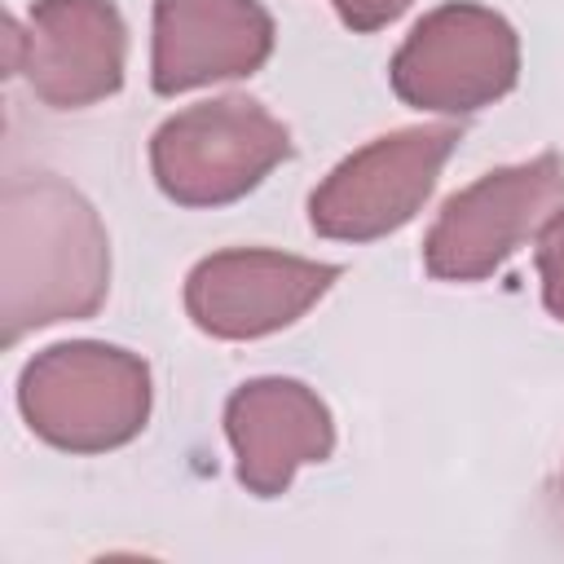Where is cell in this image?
<instances>
[{
    "mask_svg": "<svg viewBox=\"0 0 564 564\" xmlns=\"http://www.w3.org/2000/svg\"><path fill=\"white\" fill-rule=\"evenodd\" d=\"M273 53V18L256 0H159L150 84L159 97L251 75Z\"/></svg>",
    "mask_w": 564,
    "mask_h": 564,
    "instance_id": "obj_9",
    "label": "cell"
},
{
    "mask_svg": "<svg viewBox=\"0 0 564 564\" xmlns=\"http://www.w3.org/2000/svg\"><path fill=\"white\" fill-rule=\"evenodd\" d=\"M225 432L238 480L260 498L282 494L300 463H322L335 445L330 410L295 379L242 383L225 405Z\"/></svg>",
    "mask_w": 564,
    "mask_h": 564,
    "instance_id": "obj_10",
    "label": "cell"
},
{
    "mask_svg": "<svg viewBox=\"0 0 564 564\" xmlns=\"http://www.w3.org/2000/svg\"><path fill=\"white\" fill-rule=\"evenodd\" d=\"M330 4L352 31H379L410 9V0H330Z\"/></svg>",
    "mask_w": 564,
    "mask_h": 564,
    "instance_id": "obj_12",
    "label": "cell"
},
{
    "mask_svg": "<svg viewBox=\"0 0 564 564\" xmlns=\"http://www.w3.org/2000/svg\"><path fill=\"white\" fill-rule=\"evenodd\" d=\"M110 256L97 212L57 176L4 185V344L31 326L93 317Z\"/></svg>",
    "mask_w": 564,
    "mask_h": 564,
    "instance_id": "obj_1",
    "label": "cell"
},
{
    "mask_svg": "<svg viewBox=\"0 0 564 564\" xmlns=\"http://www.w3.org/2000/svg\"><path fill=\"white\" fill-rule=\"evenodd\" d=\"M560 203H564V159L555 150L516 167H498L476 185L458 189L441 207L423 242V264L432 278L445 282H480L533 229H542Z\"/></svg>",
    "mask_w": 564,
    "mask_h": 564,
    "instance_id": "obj_6",
    "label": "cell"
},
{
    "mask_svg": "<svg viewBox=\"0 0 564 564\" xmlns=\"http://www.w3.org/2000/svg\"><path fill=\"white\" fill-rule=\"evenodd\" d=\"M538 273H542V300L564 322V207L542 225L538 238Z\"/></svg>",
    "mask_w": 564,
    "mask_h": 564,
    "instance_id": "obj_11",
    "label": "cell"
},
{
    "mask_svg": "<svg viewBox=\"0 0 564 564\" xmlns=\"http://www.w3.org/2000/svg\"><path fill=\"white\" fill-rule=\"evenodd\" d=\"M18 405L35 436L70 454L132 441L150 414V370L106 344H57L26 361Z\"/></svg>",
    "mask_w": 564,
    "mask_h": 564,
    "instance_id": "obj_2",
    "label": "cell"
},
{
    "mask_svg": "<svg viewBox=\"0 0 564 564\" xmlns=\"http://www.w3.org/2000/svg\"><path fill=\"white\" fill-rule=\"evenodd\" d=\"M463 141L454 123L401 128L348 154L308 198V220L322 238L370 242L401 229L432 194L445 159Z\"/></svg>",
    "mask_w": 564,
    "mask_h": 564,
    "instance_id": "obj_5",
    "label": "cell"
},
{
    "mask_svg": "<svg viewBox=\"0 0 564 564\" xmlns=\"http://www.w3.org/2000/svg\"><path fill=\"white\" fill-rule=\"evenodd\" d=\"M4 75H26L53 110L93 106L123 84V22L110 0H40L26 18L4 22Z\"/></svg>",
    "mask_w": 564,
    "mask_h": 564,
    "instance_id": "obj_7",
    "label": "cell"
},
{
    "mask_svg": "<svg viewBox=\"0 0 564 564\" xmlns=\"http://www.w3.org/2000/svg\"><path fill=\"white\" fill-rule=\"evenodd\" d=\"M335 278L339 264L278 251H216L194 264L185 282V308L194 326L216 339H256L308 313Z\"/></svg>",
    "mask_w": 564,
    "mask_h": 564,
    "instance_id": "obj_8",
    "label": "cell"
},
{
    "mask_svg": "<svg viewBox=\"0 0 564 564\" xmlns=\"http://www.w3.org/2000/svg\"><path fill=\"white\" fill-rule=\"evenodd\" d=\"M282 159H291V132L251 97L189 106L172 115L150 141L154 181L181 207L234 203Z\"/></svg>",
    "mask_w": 564,
    "mask_h": 564,
    "instance_id": "obj_3",
    "label": "cell"
},
{
    "mask_svg": "<svg viewBox=\"0 0 564 564\" xmlns=\"http://www.w3.org/2000/svg\"><path fill=\"white\" fill-rule=\"evenodd\" d=\"M520 44L507 18L485 4L454 0L432 9L397 48L388 79L419 110H480L516 88Z\"/></svg>",
    "mask_w": 564,
    "mask_h": 564,
    "instance_id": "obj_4",
    "label": "cell"
}]
</instances>
